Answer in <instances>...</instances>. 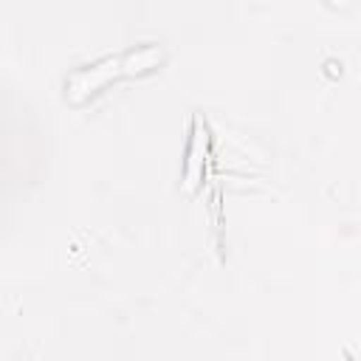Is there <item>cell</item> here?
<instances>
[{"mask_svg": "<svg viewBox=\"0 0 361 361\" xmlns=\"http://www.w3.org/2000/svg\"><path fill=\"white\" fill-rule=\"evenodd\" d=\"M118 76H124L121 73V54L102 56L93 65H85L65 79V99L73 104H82L90 96H96L99 90H104L110 82H116Z\"/></svg>", "mask_w": 361, "mask_h": 361, "instance_id": "1", "label": "cell"}, {"mask_svg": "<svg viewBox=\"0 0 361 361\" xmlns=\"http://www.w3.org/2000/svg\"><path fill=\"white\" fill-rule=\"evenodd\" d=\"M209 155V133L200 116H192V133H189V144H186V161H183V180H186V192H192L200 178H203V161Z\"/></svg>", "mask_w": 361, "mask_h": 361, "instance_id": "2", "label": "cell"}, {"mask_svg": "<svg viewBox=\"0 0 361 361\" xmlns=\"http://www.w3.org/2000/svg\"><path fill=\"white\" fill-rule=\"evenodd\" d=\"M333 3H347V0H333Z\"/></svg>", "mask_w": 361, "mask_h": 361, "instance_id": "4", "label": "cell"}, {"mask_svg": "<svg viewBox=\"0 0 361 361\" xmlns=\"http://www.w3.org/2000/svg\"><path fill=\"white\" fill-rule=\"evenodd\" d=\"M164 59V48L149 42V45H138V48H130L121 54V73L124 76H141V73H149L152 68H158Z\"/></svg>", "mask_w": 361, "mask_h": 361, "instance_id": "3", "label": "cell"}]
</instances>
